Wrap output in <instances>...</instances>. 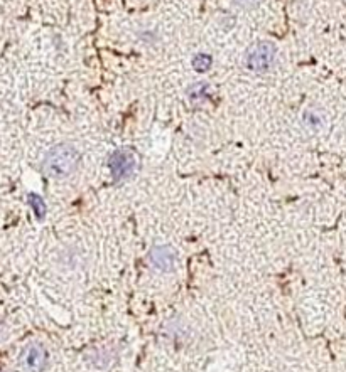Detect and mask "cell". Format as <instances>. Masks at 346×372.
I'll return each instance as SVG.
<instances>
[{"instance_id":"1","label":"cell","mask_w":346,"mask_h":372,"mask_svg":"<svg viewBox=\"0 0 346 372\" xmlns=\"http://www.w3.org/2000/svg\"><path fill=\"white\" fill-rule=\"evenodd\" d=\"M78 164H80L78 150L71 145L59 144L56 147H53V149L44 155L43 171L48 177L65 179L76 171Z\"/></svg>"},{"instance_id":"2","label":"cell","mask_w":346,"mask_h":372,"mask_svg":"<svg viewBox=\"0 0 346 372\" xmlns=\"http://www.w3.org/2000/svg\"><path fill=\"white\" fill-rule=\"evenodd\" d=\"M277 59V49L276 46L268 41H258V43L252 44L245 54V64L248 70L255 73H267L272 70Z\"/></svg>"},{"instance_id":"3","label":"cell","mask_w":346,"mask_h":372,"mask_svg":"<svg viewBox=\"0 0 346 372\" xmlns=\"http://www.w3.org/2000/svg\"><path fill=\"white\" fill-rule=\"evenodd\" d=\"M137 155L129 149H120L115 150L108 159V169H110L112 177L115 179L117 182L127 181L134 176L135 171H137Z\"/></svg>"},{"instance_id":"4","label":"cell","mask_w":346,"mask_h":372,"mask_svg":"<svg viewBox=\"0 0 346 372\" xmlns=\"http://www.w3.org/2000/svg\"><path fill=\"white\" fill-rule=\"evenodd\" d=\"M19 366L24 372H43L48 366V351L41 344H29L21 352Z\"/></svg>"},{"instance_id":"5","label":"cell","mask_w":346,"mask_h":372,"mask_svg":"<svg viewBox=\"0 0 346 372\" xmlns=\"http://www.w3.org/2000/svg\"><path fill=\"white\" fill-rule=\"evenodd\" d=\"M176 260H177L176 250L167 245L152 248V251L149 253L150 265H152L157 272H162V273L172 272L176 266Z\"/></svg>"},{"instance_id":"6","label":"cell","mask_w":346,"mask_h":372,"mask_svg":"<svg viewBox=\"0 0 346 372\" xmlns=\"http://www.w3.org/2000/svg\"><path fill=\"white\" fill-rule=\"evenodd\" d=\"M193 66L196 71H208L209 66H211V56H208V54H198L193 59Z\"/></svg>"},{"instance_id":"7","label":"cell","mask_w":346,"mask_h":372,"mask_svg":"<svg viewBox=\"0 0 346 372\" xmlns=\"http://www.w3.org/2000/svg\"><path fill=\"white\" fill-rule=\"evenodd\" d=\"M304 123H306L308 128H311V130H318L323 125L321 122V117H318L314 112H308L306 117H304Z\"/></svg>"},{"instance_id":"8","label":"cell","mask_w":346,"mask_h":372,"mask_svg":"<svg viewBox=\"0 0 346 372\" xmlns=\"http://www.w3.org/2000/svg\"><path fill=\"white\" fill-rule=\"evenodd\" d=\"M31 204L34 206L36 214H38V216H43L44 213H46V206H44V202H43V199H41V197L31 196Z\"/></svg>"},{"instance_id":"9","label":"cell","mask_w":346,"mask_h":372,"mask_svg":"<svg viewBox=\"0 0 346 372\" xmlns=\"http://www.w3.org/2000/svg\"><path fill=\"white\" fill-rule=\"evenodd\" d=\"M238 7H243V9H253L255 6H258V4L262 2V0H234Z\"/></svg>"}]
</instances>
